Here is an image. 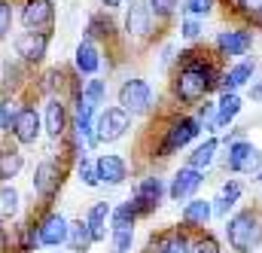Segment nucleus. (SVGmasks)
I'll use <instances>...</instances> for the list:
<instances>
[{
  "mask_svg": "<svg viewBox=\"0 0 262 253\" xmlns=\"http://www.w3.org/2000/svg\"><path fill=\"white\" fill-rule=\"evenodd\" d=\"M250 101H256V104H262V79H256V82H250Z\"/></svg>",
  "mask_w": 262,
  "mask_h": 253,
  "instance_id": "37998d69",
  "label": "nucleus"
},
{
  "mask_svg": "<svg viewBox=\"0 0 262 253\" xmlns=\"http://www.w3.org/2000/svg\"><path fill=\"white\" fill-rule=\"evenodd\" d=\"M216 52H207L201 46H189L177 52V61L171 70V98L174 104L198 107L210 92L220 89L223 70L216 64Z\"/></svg>",
  "mask_w": 262,
  "mask_h": 253,
  "instance_id": "f257e3e1",
  "label": "nucleus"
},
{
  "mask_svg": "<svg viewBox=\"0 0 262 253\" xmlns=\"http://www.w3.org/2000/svg\"><path fill=\"white\" fill-rule=\"evenodd\" d=\"M116 101H119L122 110H128L131 116H149V113L156 110V92H152V86H149L146 79H140V76H128V79L119 86Z\"/></svg>",
  "mask_w": 262,
  "mask_h": 253,
  "instance_id": "423d86ee",
  "label": "nucleus"
},
{
  "mask_svg": "<svg viewBox=\"0 0 262 253\" xmlns=\"http://www.w3.org/2000/svg\"><path fill=\"white\" fill-rule=\"evenodd\" d=\"M79 98H82L89 107L104 110V104H107V79L92 76L89 82H82V86H79Z\"/></svg>",
  "mask_w": 262,
  "mask_h": 253,
  "instance_id": "7c9ffc66",
  "label": "nucleus"
},
{
  "mask_svg": "<svg viewBox=\"0 0 262 253\" xmlns=\"http://www.w3.org/2000/svg\"><path fill=\"white\" fill-rule=\"evenodd\" d=\"M201 34H204V25L198 22V18H180V37L186 40V43H198L201 40Z\"/></svg>",
  "mask_w": 262,
  "mask_h": 253,
  "instance_id": "79ce46f5",
  "label": "nucleus"
},
{
  "mask_svg": "<svg viewBox=\"0 0 262 253\" xmlns=\"http://www.w3.org/2000/svg\"><path fill=\"white\" fill-rule=\"evenodd\" d=\"M259 204H262V192H259Z\"/></svg>",
  "mask_w": 262,
  "mask_h": 253,
  "instance_id": "de8ad7c7",
  "label": "nucleus"
},
{
  "mask_svg": "<svg viewBox=\"0 0 262 253\" xmlns=\"http://www.w3.org/2000/svg\"><path fill=\"white\" fill-rule=\"evenodd\" d=\"M12 22H15V6L12 0H0V40H6L12 34Z\"/></svg>",
  "mask_w": 262,
  "mask_h": 253,
  "instance_id": "a19ab883",
  "label": "nucleus"
},
{
  "mask_svg": "<svg viewBox=\"0 0 262 253\" xmlns=\"http://www.w3.org/2000/svg\"><path fill=\"white\" fill-rule=\"evenodd\" d=\"M25 168V153L18 150V143H3L0 150V183H9L21 174Z\"/></svg>",
  "mask_w": 262,
  "mask_h": 253,
  "instance_id": "bb28decb",
  "label": "nucleus"
},
{
  "mask_svg": "<svg viewBox=\"0 0 262 253\" xmlns=\"http://www.w3.org/2000/svg\"><path fill=\"white\" fill-rule=\"evenodd\" d=\"M250 28H259V31H262V15H256V18L250 22Z\"/></svg>",
  "mask_w": 262,
  "mask_h": 253,
  "instance_id": "a18cd8bd",
  "label": "nucleus"
},
{
  "mask_svg": "<svg viewBox=\"0 0 262 253\" xmlns=\"http://www.w3.org/2000/svg\"><path fill=\"white\" fill-rule=\"evenodd\" d=\"M101 64H104V55H101V46L98 43H92V40H79V46H76V52H73V67H76V73L79 76H95L98 70H101Z\"/></svg>",
  "mask_w": 262,
  "mask_h": 253,
  "instance_id": "4be33fe9",
  "label": "nucleus"
},
{
  "mask_svg": "<svg viewBox=\"0 0 262 253\" xmlns=\"http://www.w3.org/2000/svg\"><path fill=\"white\" fill-rule=\"evenodd\" d=\"M195 119L201 122V128H204V131H213V119H216V101L204 98V101L198 104V110H195Z\"/></svg>",
  "mask_w": 262,
  "mask_h": 253,
  "instance_id": "ea45409f",
  "label": "nucleus"
},
{
  "mask_svg": "<svg viewBox=\"0 0 262 253\" xmlns=\"http://www.w3.org/2000/svg\"><path fill=\"white\" fill-rule=\"evenodd\" d=\"M49 43H52V31H25L12 40V49H15V58L31 70L46 61Z\"/></svg>",
  "mask_w": 262,
  "mask_h": 253,
  "instance_id": "1a4fd4ad",
  "label": "nucleus"
},
{
  "mask_svg": "<svg viewBox=\"0 0 262 253\" xmlns=\"http://www.w3.org/2000/svg\"><path fill=\"white\" fill-rule=\"evenodd\" d=\"M156 28H159V22L149 9V0H128V6H125V34H128L131 43H137V46L152 43Z\"/></svg>",
  "mask_w": 262,
  "mask_h": 253,
  "instance_id": "0eeeda50",
  "label": "nucleus"
},
{
  "mask_svg": "<svg viewBox=\"0 0 262 253\" xmlns=\"http://www.w3.org/2000/svg\"><path fill=\"white\" fill-rule=\"evenodd\" d=\"M256 76V58H238L229 70H223L220 79V92H241L244 86H250Z\"/></svg>",
  "mask_w": 262,
  "mask_h": 253,
  "instance_id": "412c9836",
  "label": "nucleus"
},
{
  "mask_svg": "<svg viewBox=\"0 0 262 253\" xmlns=\"http://www.w3.org/2000/svg\"><path fill=\"white\" fill-rule=\"evenodd\" d=\"M92 232H89V226H85V217H76V220H70V226H67V250L70 253H89L92 250Z\"/></svg>",
  "mask_w": 262,
  "mask_h": 253,
  "instance_id": "c85d7f7f",
  "label": "nucleus"
},
{
  "mask_svg": "<svg viewBox=\"0 0 262 253\" xmlns=\"http://www.w3.org/2000/svg\"><path fill=\"white\" fill-rule=\"evenodd\" d=\"M73 168H76V177H79L82 186H89V189L101 186V180H98V165H95L92 153H79V156L73 159Z\"/></svg>",
  "mask_w": 262,
  "mask_h": 253,
  "instance_id": "2f4dec72",
  "label": "nucleus"
},
{
  "mask_svg": "<svg viewBox=\"0 0 262 253\" xmlns=\"http://www.w3.org/2000/svg\"><path fill=\"white\" fill-rule=\"evenodd\" d=\"M253 28H226L213 40V52L220 58H247L253 52Z\"/></svg>",
  "mask_w": 262,
  "mask_h": 253,
  "instance_id": "f8f14e48",
  "label": "nucleus"
},
{
  "mask_svg": "<svg viewBox=\"0 0 262 253\" xmlns=\"http://www.w3.org/2000/svg\"><path fill=\"white\" fill-rule=\"evenodd\" d=\"M137 220H140V217L134 214V207H131L128 201L113 204V210H110V232H113V229H134Z\"/></svg>",
  "mask_w": 262,
  "mask_h": 253,
  "instance_id": "473e14b6",
  "label": "nucleus"
},
{
  "mask_svg": "<svg viewBox=\"0 0 262 253\" xmlns=\"http://www.w3.org/2000/svg\"><path fill=\"white\" fill-rule=\"evenodd\" d=\"M223 238L232 253H259L262 247V210L259 207H238L223 223Z\"/></svg>",
  "mask_w": 262,
  "mask_h": 253,
  "instance_id": "f03ea898",
  "label": "nucleus"
},
{
  "mask_svg": "<svg viewBox=\"0 0 262 253\" xmlns=\"http://www.w3.org/2000/svg\"><path fill=\"white\" fill-rule=\"evenodd\" d=\"M110 247H113V253H131L134 250V229H113Z\"/></svg>",
  "mask_w": 262,
  "mask_h": 253,
  "instance_id": "4c0bfd02",
  "label": "nucleus"
},
{
  "mask_svg": "<svg viewBox=\"0 0 262 253\" xmlns=\"http://www.w3.org/2000/svg\"><path fill=\"white\" fill-rule=\"evenodd\" d=\"M34 220H37V238H40V247L58 250V247H64L67 244V226H70V220H67L61 210H55V207H43L40 214H34Z\"/></svg>",
  "mask_w": 262,
  "mask_h": 253,
  "instance_id": "9d476101",
  "label": "nucleus"
},
{
  "mask_svg": "<svg viewBox=\"0 0 262 253\" xmlns=\"http://www.w3.org/2000/svg\"><path fill=\"white\" fill-rule=\"evenodd\" d=\"M201 134V122L189 113H174L165 125L159 128V143L152 146V159H171L183 146H189Z\"/></svg>",
  "mask_w": 262,
  "mask_h": 253,
  "instance_id": "7ed1b4c3",
  "label": "nucleus"
},
{
  "mask_svg": "<svg viewBox=\"0 0 262 253\" xmlns=\"http://www.w3.org/2000/svg\"><path fill=\"white\" fill-rule=\"evenodd\" d=\"M241 107H244V101H241V95H238V92H220V98H216V119H213V131H216V128H229V125H232V122L238 119Z\"/></svg>",
  "mask_w": 262,
  "mask_h": 253,
  "instance_id": "a878e982",
  "label": "nucleus"
},
{
  "mask_svg": "<svg viewBox=\"0 0 262 253\" xmlns=\"http://www.w3.org/2000/svg\"><path fill=\"white\" fill-rule=\"evenodd\" d=\"M40 116H43V131H46L55 143H61L67 134H70V107H67V101L61 95L43 98Z\"/></svg>",
  "mask_w": 262,
  "mask_h": 253,
  "instance_id": "ddd939ff",
  "label": "nucleus"
},
{
  "mask_svg": "<svg viewBox=\"0 0 262 253\" xmlns=\"http://www.w3.org/2000/svg\"><path fill=\"white\" fill-rule=\"evenodd\" d=\"M241 198H244V183L241 180H223V186L216 189V195L210 198V204H213V217H220V220H226L229 214H235L238 210V204H241Z\"/></svg>",
  "mask_w": 262,
  "mask_h": 253,
  "instance_id": "aec40b11",
  "label": "nucleus"
},
{
  "mask_svg": "<svg viewBox=\"0 0 262 253\" xmlns=\"http://www.w3.org/2000/svg\"><path fill=\"white\" fill-rule=\"evenodd\" d=\"M223 168H226L229 174H244V177H253V174L262 168V150L253 143V140L241 137V140H235V143H229V146H226Z\"/></svg>",
  "mask_w": 262,
  "mask_h": 253,
  "instance_id": "6e6552de",
  "label": "nucleus"
},
{
  "mask_svg": "<svg viewBox=\"0 0 262 253\" xmlns=\"http://www.w3.org/2000/svg\"><path fill=\"white\" fill-rule=\"evenodd\" d=\"M165 198H168V180H162L159 174H143L134 183V189H131L128 204L134 207V214L140 220H146V217H152L162 207Z\"/></svg>",
  "mask_w": 262,
  "mask_h": 253,
  "instance_id": "20e7f679",
  "label": "nucleus"
},
{
  "mask_svg": "<svg viewBox=\"0 0 262 253\" xmlns=\"http://www.w3.org/2000/svg\"><path fill=\"white\" fill-rule=\"evenodd\" d=\"M0 150H3V140H0Z\"/></svg>",
  "mask_w": 262,
  "mask_h": 253,
  "instance_id": "09e8293b",
  "label": "nucleus"
},
{
  "mask_svg": "<svg viewBox=\"0 0 262 253\" xmlns=\"http://www.w3.org/2000/svg\"><path fill=\"white\" fill-rule=\"evenodd\" d=\"M253 183H262V168L256 171V174H253Z\"/></svg>",
  "mask_w": 262,
  "mask_h": 253,
  "instance_id": "49530a36",
  "label": "nucleus"
},
{
  "mask_svg": "<svg viewBox=\"0 0 262 253\" xmlns=\"http://www.w3.org/2000/svg\"><path fill=\"white\" fill-rule=\"evenodd\" d=\"M67 177V165L64 159H43L37 168H34V195L40 198L43 207H52L58 192H61V183Z\"/></svg>",
  "mask_w": 262,
  "mask_h": 253,
  "instance_id": "39448f33",
  "label": "nucleus"
},
{
  "mask_svg": "<svg viewBox=\"0 0 262 253\" xmlns=\"http://www.w3.org/2000/svg\"><path fill=\"white\" fill-rule=\"evenodd\" d=\"M25 86H28V67L18 58H6L0 67V89L6 95H18Z\"/></svg>",
  "mask_w": 262,
  "mask_h": 253,
  "instance_id": "393cba45",
  "label": "nucleus"
},
{
  "mask_svg": "<svg viewBox=\"0 0 262 253\" xmlns=\"http://www.w3.org/2000/svg\"><path fill=\"white\" fill-rule=\"evenodd\" d=\"M40 134H43V116H40V110H37L34 104H21L18 119H15L12 131H9L12 143H18V146H34V143L40 140Z\"/></svg>",
  "mask_w": 262,
  "mask_h": 253,
  "instance_id": "2eb2a0df",
  "label": "nucleus"
},
{
  "mask_svg": "<svg viewBox=\"0 0 262 253\" xmlns=\"http://www.w3.org/2000/svg\"><path fill=\"white\" fill-rule=\"evenodd\" d=\"M21 214V195L12 183H0V226L15 223V217Z\"/></svg>",
  "mask_w": 262,
  "mask_h": 253,
  "instance_id": "c756f323",
  "label": "nucleus"
},
{
  "mask_svg": "<svg viewBox=\"0 0 262 253\" xmlns=\"http://www.w3.org/2000/svg\"><path fill=\"white\" fill-rule=\"evenodd\" d=\"M210 220H213V204H210V198H189L186 204H183V210H180V226L186 229V232H204L207 226H210Z\"/></svg>",
  "mask_w": 262,
  "mask_h": 253,
  "instance_id": "a211bd4d",
  "label": "nucleus"
},
{
  "mask_svg": "<svg viewBox=\"0 0 262 253\" xmlns=\"http://www.w3.org/2000/svg\"><path fill=\"white\" fill-rule=\"evenodd\" d=\"M85 40H92V43H116V22H113V15L107 9L89 15V22H85Z\"/></svg>",
  "mask_w": 262,
  "mask_h": 253,
  "instance_id": "5701e85b",
  "label": "nucleus"
},
{
  "mask_svg": "<svg viewBox=\"0 0 262 253\" xmlns=\"http://www.w3.org/2000/svg\"><path fill=\"white\" fill-rule=\"evenodd\" d=\"M95 165H98V180H101V186H122V183L128 180V174H131L128 162H125L119 153L98 156Z\"/></svg>",
  "mask_w": 262,
  "mask_h": 253,
  "instance_id": "6ab92c4d",
  "label": "nucleus"
},
{
  "mask_svg": "<svg viewBox=\"0 0 262 253\" xmlns=\"http://www.w3.org/2000/svg\"><path fill=\"white\" fill-rule=\"evenodd\" d=\"M229 3H232V12L241 15L247 25H250L256 15H262V0H229Z\"/></svg>",
  "mask_w": 262,
  "mask_h": 253,
  "instance_id": "e433bc0d",
  "label": "nucleus"
},
{
  "mask_svg": "<svg viewBox=\"0 0 262 253\" xmlns=\"http://www.w3.org/2000/svg\"><path fill=\"white\" fill-rule=\"evenodd\" d=\"M18 110H21V101L15 95H3L0 98V131H12L15 119H18Z\"/></svg>",
  "mask_w": 262,
  "mask_h": 253,
  "instance_id": "72a5a7b5",
  "label": "nucleus"
},
{
  "mask_svg": "<svg viewBox=\"0 0 262 253\" xmlns=\"http://www.w3.org/2000/svg\"><path fill=\"white\" fill-rule=\"evenodd\" d=\"M216 153H220V137H213V134H210V137H204L195 150L186 156V165H189V168H195V171H204V174H207V168L216 162Z\"/></svg>",
  "mask_w": 262,
  "mask_h": 253,
  "instance_id": "cd10ccee",
  "label": "nucleus"
},
{
  "mask_svg": "<svg viewBox=\"0 0 262 253\" xmlns=\"http://www.w3.org/2000/svg\"><path fill=\"white\" fill-rule=\"evenodd\" d=\"M18 22L25 31H52L55 25V3L52 0H21Z\"/></svg>",
  "mask_w": 262,
  "mask_h": 253,
  "instance_id": "4468645a",
  "label": "nucleus"
},
{
  "mask_svg": "<svg viewBox=\"0 0 262 253\" xmlns=\"http://www.w3.org/2000/svg\"><path fill=\"white\" fill-rule=\"evenodd\" d=\"M110 210H113L110 201H95V204L85 210V226H89L95 244L107 241V235H110Z\"/></svg>",
  "mask_w": 262,
  "mask_h": 253,
  "instance_id": "b1692460",
  "label": "nucleus"
},
{
  "mask_svg": "<svg viewBox=\"0 0 262 253\" xmlns=\"http://www.w3.org/2000/svg\"><path fill=\"white\" fill-rule=\"evenodd\" d=\"M131 122H134V116H131L128 110H122L119 104L116 107L107 104L98 113V119H95V137H98V143H116V140H122L131 131Z\"/></svg>",
  "mask_w": 262,
  "mask_h": 253,
  "instance_id": "9b49d317",
  "label": "nucleus"
},
{
  "mask_svg": "<svg viewBox=\"0 0 262 253\" xmlns=\"http://www.w3.org/2000/svg\"><path fill=\"white\" fill-rule=\"evenodd\" d=\"M192 253H223V244L216 241L213 232H195L192 235Z\"/></svg>",
  "mask_w": 262,
  "mask_h": 253,
  "instance_id": "c9c22d12",
  "label": "nucleus"
},
{
  "mask_svg": "<svg viewBox=\"0 0 262 253\" xmlns=\"http://www.w3.org/2000/svg\"><path fill=\"white\" fill-rule=\"evenodd\" d=\"M180 3H183V0H149V9H152L156 22H159V25H165V22L180 9Z\"/></svg>",
  "mask_w": 262,
  "mask_h": 253,
  "instance_id": "58836bf2",
  "label": "nucleus"
},
{
  "mask_svg": "<svg viewBox=\"0 0 262 253\" xmlns=\"http://www.w3.org/2000/svg\"><path fill=\"white\" fill-rule=\"evenodd\" d=\"M216 9V0H183L180 3V12L186 15V18H207L210 12Z\"/></svg>",
  "mask_w": 262,
  "mask_h": 253,
  "instance_id": "f704fd0d",
  "label": "nucleus"
},
{
  "mask_svg": "<svg viewBox=\"0 0 262 253\" xmlns=\"http://www.w3.org/2000/svg\"><path fill=\"white\" fill-rule=\"evenodd\" d=\"M143 253H192V232H186L183 226L168 229V232H156Z\"/></svg>",
  "mask_w": 262,
  "mask_h": 253,
  "instance_id": "f3484780",
  "label": "nucleus"
},
{
  "mask_svg": "<svg viewBox=\"0 0 262 253\" xmlns=\"http://www.w3.org/2000/svg\"><path fill=\"white\" fill-rule=\"evenodd\" d=\"M204 180H207L204 171H195V168L183 165V168H177L174 177L168 180V198L177 201V204H180V201H189V198H195V192L204 186Z\"/></svg>",
  "mask_w": 262,
  "mask_h": 253,
  "instance_id": "dca6fc26",
  "label": "nucleus"
},
{
  "mask_svg": "<svg viewBox=\"0 0 262 253\" xmlns=\"http://www.w3.org/2000/svg\"><path fill=\"white\" fill-rule=\"evenodd\" d=\"M98 3H101V6H104L107 12H110V9H119V6H122L125 0H98Z\"/></svg>",
  "mask_w": 262,
  "mask_h": 253,
  "instance_id": "c03bdc74",
  "label": "nucleus"
}]
</instances>
